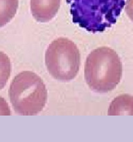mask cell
<instances>
[{
  "mask_svg": "<svg viewBox=\"0 0 133 142\" xmlns=\"http://www.w3.org/2000/svg\"><path fill=\"white\" fill-rule=\"evenodd\" d=\"M73 22L89 32H103L116 22L126 0H66Z\"/></svg>",
  "mask_w": 133,
  "mask_h": 142,
  "instance_id": "cell-1",
  "label": "cell"
},
{
  "mask_svg": "<svg viewBox=\"0 0 133 142\" xmlns=\"http://www.w3.org/2000/svg\"><path fill=\"white\" fill-rule=\"evenodd\" d=\"M122 76V63L114 50L101 47L87 56L85 79L92 91L104 93L114 89Z\"/></svg>",
  "mask_w": 133,
  "mask_h": 142,
  "instance_id": "cell-2",
  "label": "cell"
},
{
  "mask_svg": "<svg viewBox=\"0 0 133 142\" xmlns=\"http://www.w3.org/2000/svg\"><path fill=\"white\" fill-rule=\"evenodd\" d=\"M8 96L15 112L33 116L40 112L45 106L47 90L38 75L31 71H23L12 79Z\"/></svg>",
  "mask_w": 133,
  "mask_h": 142,
  "instance_id": "cell-3",
  "label": "cell"
},
{
  "mask_svg": "<svg viewBox=\"0 0 133 142\" xmlns=\"http://www.w3.org/2000/svg\"><path fill=\"white\" fill-rule=\"evenodd\" d=\"M45 63L54 78L62 81L72 80L76 77L81 66L78 48L71 40L59 38L46 49Z\"/></svg>",
  "mask_w": 133,
  "mask_h": 142,
  "instance_id": "cell-4",
  "label": "cell"
},
{
  "mask_svg": "<svg viewBox=\"0 0 133 142\" xmlns=\"http://www.w3.org/2000/svg\"><path fill=\"white\" fill-rule=\"evenodd\" d=\"M61 0H31L32 15L39 22H48L58 13Z\"/></svg>",
  "mask_w": 133,
  "mask_h": 142,
  "instance_id": "cell-5",
  "label": "cell"
},
{
  "mask_svg": "<svg viewBox=\"0 0 133 142\" xmlns=\"http://www.w3.org/2000/svg\"><path fill=\"white\" fill-rule=\"evenodd\" d=\"M132 97L129 95H123L116 98L108 109V115L132 114Z\"/></svg>",
  "mask_w": 133,
  "mask_h": 142,
  "instance_id": "cell-6",
  "label": "cell"
},
{
  "mask_svg": "<svg viewBox=\"0 0 133 142\" xmlns=\"http://www.w3.org/2000/svg\"><path fill=\"white\" fill-rule=\"evenodd\" d=\"M11 63L5 53L0 52V90L4 88L10 77Z\"/></svg>",
  "mask_w": 133,
  "mask_h": 142,
  "instance_id": "cell-8",
  "label": "cell"
},
{
  "mask_svg": "<svg viewBox=\"0 0 133 142\" xmlns=\"http://www.w3.org/2000/svg\"><path fill=\"white\" fill-rule=\"evenodd\" d=\"M18 6L19 0H0V28L14 17Z\"/></svg>",
  "mask_w": 133,
  "mask_h": 142,
  "instance_id": "cell-7",
  "label": "cell"
},
{
  "mask_svg": "<svg viewBox=\"0 0 133 142\" xmlns=\"http://www.w3.org/2000/svg\"><path fill=\"white\" fill-rule=\"evenodd\" d=\"M11 114L10 107L4 98L0 96V116H10Z\"/></svg>",
  "mask_w": 133,
  "mask_h": 142,
  "instance_id": "cell-9",
  "label": "cell"
}]
</instances>
